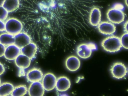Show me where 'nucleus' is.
Masks as SVG:
<instances>
[{"instance_id":"f257e3e1","label":"nucleus","mask_w":128,"mask_h":96,"mask_svg":"<svg viewBox=\"0 0 128 96\" xmlns=\"http://www.w3.org/2000/svg\"><path fill=\"white\" fill-rule=\"evenodd\" d=\"M104 50L110 53L119 51L122 48L120 38L116 36H110L104 39L101 43Z\"/></svg>"},{"instance_id":"f03ea898","label":"nucleus","mask_w":128,"mask_h":96,"mask_svg":"<svg viewBox=\"0 0 128 96\" xmlns=\"http://www.w3.org/2000/svg\"><path fill=\"white\" fill-rule=\"evenodd\" d=\"M22 28L21 22L15 18L9 19L5 23V31L8 33L14 35L20 33Z\"/></svg>"},{"instance_id":"7ed1b4c3","label":"nucleus","mask_w":128,"mask_h":96,"mask_svg":"<svg viewBox=\"0 0 128 96\" xmlns=\"http://www.w3.org/2000/svg\"><path fill=\"white\" fill-rule=\"evenodd\" d=\"M108 20L113 23L119 24L124 20L125 15L123 11L116 8L110 9L107 13Z\"/></svg>"},{"instance_id":"20e7f679","label":"nucleus","mask_w":128,"mask_h":96,"mask_svg":"<svg viewBox=\"0 0 128 96\" xmlns=\"http://www.w3.org/2000/svg\"><path fill=\"white\" fill-rule=\"evenodd\" d=\"M97 49L94 44H82L79 45L76 49L77 54L82 59H86L91 56L92 51Z\"/></svg>"},{"instance_id":"39448f33","label":"nucleus","mask_w":128,"mask_h":96,"mask_svg":"<svg viewBox=\"0 0 128 96\" xmlns=\"http://www.w3.org/2000/svg\"><path fill=\"white\" fill-rule=\"evenodd\" d=\"M110 71L113 77L118 79L123 78L126 76L127 73L126 66L121 62L114 63L111 66Z\"/></svg>"},{"instance_id":"423d86ee","label":"nucleus","mask_w":128,"mask_h":96,"mask_svg":"<svg viewBox=\"0 0 128 96\" xmlns=\"http://www.w3.org/2000/svg\"><path fill=\"white\" fill-rule=\"evenodd\" d=\"M57 78L54 74L48 73L44 75L42 80V84L45 90L51 91L56 86Z\"/></svg>"},{"instance_id":"0eeeda50","label":"nucleus","mask_w":128,"mask_h":96,"mask_svg":"<svg viewBox=\"0 0 128 96\" xmlns=\"http://www.w3.org/2000/svg\"><path fill=\"white\" fill-rule=\"evenodd\" d=\"M45 89L40 81L32 82L28 89L30 96H42L45 93Z\"/></svg>"},{"instance_id":"6e6552de","label":"nucleus","mask_w":128,"mask_h":96,"mask_svg":"<svg viewBox=\"0 0 128 96\" xmlns=\"http://www.w3.org/2000/svg\"><path fill=\"white\" fill-rule=\"evenodd\" d=\"M98 29L99 32L105 35H111L116 31L115 25L108 22H103L98 25Z\"/></svg>"},{"instance_id":"1a4fd4ad","label":"nucleus","mask_w":128,"mask_h":96,"mask_svg":"<svg viewBox=\"0 0 128 96\" xmlns=\"http://www.w3.org/2000/svg\"><path fill=\"white\" fill-rule=\"evenodd\" d=\"M20 54L21 49L15 44H12L6 47L4 56L9 60H14Z\"/></svg>"},{"instance_id":"9d476101","label":"nucleus","mask_w":128,"mask_h":96,"mask_svg":"<svg viewBox=\"0 0 128 96\" xmlns=\"http://www.w3.org/2000/svg\"><path fill=\"white\" fill-rule=\"evenodd\" d=\"M80 59L75 56H70L66 60V66L67 69L70 71H76L80 68Z\"/></svg>"},{"instance_id":"9b49d317","label":"nucleus","mask_w":128,"mask_h":96,"mask_svg":"<svg viewBox=\"0 0 128 96\" xmlns=\"http://www.w3.org/2000/svg\"><path fill=\"white\" fill-rule=\"evenodd\" d=\"M14 44L21 49L31 42L30 36L25 33L20 32L15 35Z\"/></svg>"},{"instance_id":"f8f14e48","label":"nucleus","mask_w":128,"mask_h":96,"mask_svg":"<svg viewBox=\"0 0 128 96\" xmlns=\"http://www.w3.org/2000/svg\"><path fill=\"white\" fill-rule=\"evenodd\" d=\"M43 77V74L42 71L36 68L32 69L28 71L26 74L27 80L32 83L41 81Z\"/></svg>"},{"instance_id":"ddd939ff","label":"nucleus","mask_w":128,"mask_h":96,"mask_svg":"<svg viewBox=\"0 0 128 96\" xmlns=\"http://www.w3.org/2000/svg\"><path fill=\"white\" fill-rule=\"evenodd\" d=\"M70 81L67 77L61 76L57 78L56 88L59 92H65L70 88Z\"/></svg>"},{"instance_id":"4468645a","label":"nucleus","mask_w":128,"mask_h":96,"mask_svg":"<svg viewBox=\"0 0 128 96\" xmlns=\"http://www.w3.org/2000/svg\"><path fill=\"white\" fill-rule=\"evenodd\" d=\"M38 50V47L34 43H30L21 48V53L25 55L32 60L35 57Z\"/></svg>"},{"instance_id":"2eb2a0df","label":"nucleus","mask_w":128,"mask_h":96,"mask_svg":"<svg viewBox=\"0 0 128 96\" xmlns=\"http://www.w3.org/2000/svg\"><path fill=\"white\" fill-rule=\"evenodd\" d=\"M101 13L98 8H93L90 12L89 16V22L92 25L97 26L100 23Z\"/></svg>"},{"instance_id":"dca6fc26","label":"nucleus","mask_w":128,"mask_h":96,"mask_svg":"<svg viewBox=\"0 0 128 96\" xmlns=\"http://www.w3.org/2000/svg\"><path fill=\"white\" fill-rule=\"evenodd\" d=\"M15 63L20 68H28L30 65L31 59L25 55L21 53L15 60Z\"/></svg>"},{"instance_id":"f3484780","label":"nucleus","mask_w":128,"mask_h":96,"mask_svg":"<svg viewBox=\"0 0 128 96\" xmlns=\"http://www.w3.org/2000/svg\"><path fill=\"white\" fill-rule=\"evenodd\" d=\"M15 42V35L9 33H4L0 35V43L8 46L14 44Z\"/></svg>"},{"instance_id":"a211bd4d","label":"nucleus","mask_w":128,"mask_h":96,"mask_svg":"<svg viewBox=\"0 0 128 96\" xmlns=\"http://www.w3.org/2000/svg\"><path fill=\"white\" fill-rule=\"evenodd\" d=\"M19 6V0H5L3 7L8 13L16 10Z\"/></svg>"},{"instance_id":"6ab92c4d","label":"nucleus","mask_w":128,"mask_h":96,"mask_svg":"<svg viewBox=\"0 0 128 96\" xmlns=\"http://www.w3.org/2000/svg\"><path fill=\"white\" fill-rule=\"evenodd\" d=\"M13 84L9 83H4L0 85V96L10 95L14 89Z\"/></svg>"},{"instance_id":"aec40b11","label":"nucleus","mask_w":128,"mask_h":96,"mask_svg":"<svg viewBox=\"0 0 128 96\" xmlns=\"http://www.w3.org/2000/svg\"><path fill=\"white\" fill-rule=\"evenodd\" d=\"M28 89L25 85H21L14 87L11 95L13 96H23L28 92Z\"/></svg>"},{"instance_id":"412c9836","label":"nucleus","mask_w":128,"mask_h":96,"mask_svg":"<svg viewBox=\"0 0 128 96\" xmlns=\"http://www.w3.org/2000/svg\"><path fill=\"white\" fill-rule=\"evenodd\" d=\"M122 46L125 49H128V33L124 34L120 38Z\"/></svg>"},{"instance_id":"4be33fe9","label":"nucleus","mask_w":128,"mask_h":96,"mask_svg":"<svg viewBox=\"0 0 128 96\" xmlns=\"http://www.w3.org/2000/svg\"><path fill=\"white\" fill-rule=\"evenodd\" d=\"M8 12L3 7L0 6V20L4 21L7 19Z\"/></svg>"},{"instance_id":"5701e85b","label":"nucleus","mask_w":128,"mask_h":96,"mask_svg":"<svg viewBox=\"0 0 128 96\" xmlns=\"http://www.w3.org/2000/svg\"><path fill=\"white\" fill-rule=\"evenodd\" d=\"M6 48L5 46L0 43V57L4 56Z\"/></svg>"},{"instance_id":"b1692460","label":"nucleus","mask_w":128,"mask_h":96,"mask_svg":"<svg viewBox=\"0 0 128 96\" xmlns=\"http://www.w3.org/2000/svg\"><path fill=\"white\" fill-rule=\"evenodd\" d=\"M5 31V23L2 20H0V32Z\"/></svg>"},{"instance_id":"393cba45","label":"nucleus","mask_w":128,"mask_h":96,"mask_svg":"<svg viewBox=\"0 0 128 96\" xmlns=\"http://www.w3.org/2000/svg\"><path fill=\"white\" fill-rule=\"evenodd\" d=\"M4 71H5V68L4 66L2 63H0V75L3 74Z\"/></svg>"},{"instance_id":"a878e982","label":"nucleus","mask_w":128,"mask_h":96,"mask_svg":"<svg viewBox=\"0 0 128 96\" xmlns=\"http://www.w3.org/2000/svg\"><path fill=\"white\" fill-rule=\"evenodd\" d=\"M18 76L20 77L22 76H24L25 75V73L24 70V69L20 68L18 72Z\"/></svg>"},{"instance_id":"bb28decb","label":"nucleus","mask_w":128,"mask_h":96,"mask_svg":"<svg viewBox=\"0 0 128 96\" xmlns=\"http://www.w3.org/2000/svg\"><path fill=\"white\" fill-rule=\"evenodd\" d=\"M124 31L126 33H128V20L124 25Z\"/></svg>"},{"instance_id":"cd10ccee","label":"nucleus","mask_w":128,"mask_h":96,"mask_svg":"<svg viewBox=\"0 0 128 96\" xmlns=\"http://www.w3.org/2000/svg\"><path fill=\"white\" fill-rule=\"evenodd\" d=\"M5 0H0V6H3L4 2Z\"/></svg>"},{"instance_id":"c85d7f7f","label":"nucleus","mask_w":128,"mask_h":96,"mask_svg":"<svg viewBox=\"0 0 128 96\" xmlns=\"http://www.w3.org/2000/svg\"><path fill=\"white\" fill-rule=\"evenodd\" d=\"M125 2L126 5H127V6L128 7V0H126Z\"/></svg>"},{"instance_id":"c756f323","label":"nucleus","mask_w":128,"mask_h":96,"mask_svg":"<svg viewBox=\"0 0 128 96\" xmlns=\"http://www.w3.org/2000/svg\"><path fill=\"white\" fill-rule=\"evenodd\" d=\"M1 84V80L0 79V85Z\"/></svg>"},{"instance_id":"7c9ffc66","label":"nucleus","mask_w":128,"mask_h":96,"mask_svg":"<svg viewBox=\"0 0 128 96\" xmlns=\"http://www.w3.org/2000/svg\"></svg>"}]
</instances>
